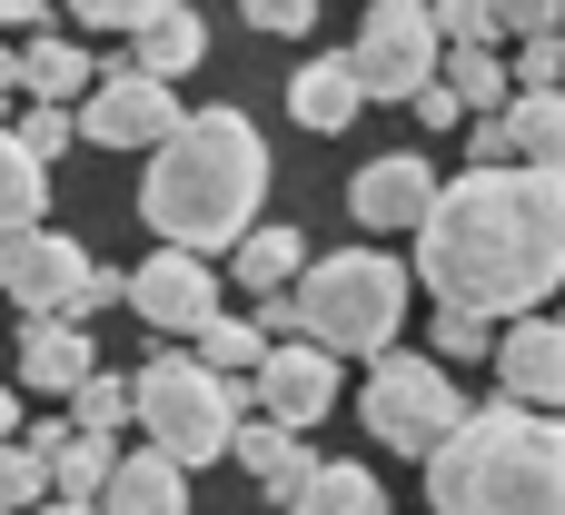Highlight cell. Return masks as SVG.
Masks as SVG:
<instances>
[{"label": "cell", "instance_id": "7c38bea8", "mask_svg": "<svg viewBox=\"0 0 565 515\" xmlns=\"http://www.w3.org/2000/svg\"><path fill=\"white\" fill-rule=\"evenodd\" d=\"M437 189H447V179H437L417 149H397V159H367V169L348 179V218H358V228H377V238H387V228H427Z\"/></svg>", "mask_w": 565, "mask_h": 515}, {"label": "cell", "instance_id": "83f0119b", "mask_svg": "<svg viewBox=\"0 0 565 515\" xmlns=\"http://www.w3.org/2000/svg\"><path fill=\"white\" fill-rule=\"evenodd\" d=\"M10 139H20V149H30L40 169H50V159H60L70 139H79V109H40V99H30V109L10 119Z\"/></svg>", "mask_w": 565, "mask_h": 515}, {"label": "cell", "instance_id": "484cf974", "mask_svg": "<svg viewBox=\"0 0 565 515\" xmlns=\"http://www.w3.org/2000/svg\"><path fill=\"white\" fill-rule=\"evenodd\" d=\"M288 515H387V486H377L367 466L338 457V466H318V476L298 486V506H288Z\"/></svg>", "mask_w": 565, "mask_h": 515}, {"label": "cell", "instance_id": "9c48e42d", "mask_svg": "<svg viewBox=\"0 0 565 515\" xmlns=\"http://www.w3.org/2000/svg\"><path fill=\"white\" fill-rule=\"evenodd\" d=\"M179 119H189V109H179L159 79H139V69H99V89L79 99V139H89V149H169Z\"/></svg>", "mask_w": 565, "mask_h": 515}, {"label": "cell", "instance_id": "f1b7e54d", "mask_svg": "<svg viewBox=\"0 0 565 515\" xmlns=\"http://www.w3.org/2000/svg\"><path fill=\"white\" fill-rule=\"evenodd\" d=\"M70 427H79V437H119V427H129V387H119V377H89V387L70 397Z\"/></svg>", "mask_w": 565, "mask_h": 515}, {"label": "cell", "instance_id": "6da1fadb", "mask_svg": "<svg viewBox=\"0 0 565 515\" xmlns=\"http://www.w3.org/2000/svg\"><path fill=\"white\" fill-rule=\"evenodd\" d=\"M417 278L437 308L467 318H536L565 288V189L536 169H467L437 189L427 228H417Z\"/></svg>", "mask_w": 565, "mask_h": 515}, {"label": "cell", "instance_id": "603a6c76", "mask_svg": "<svg viewBox=\"0 0 565 515\" xmlns=\"http://www.w3.org/2000/svg\"><path fill=\"white\" fill-rule=\"evenodd\" d=\"M189 357H199L209 377H228V387H248V377L268 367V337H258V318H228V308H218V318H209V328L189 337Z\"/></svg>", "mask_w": 565, "mask_h": 515}, {"label": "cell", "instance_id": "3957f363", "mask_svg": "<svg viewBox=\"0 0 565 515\" xmlns=\"http://www.w3.org/2000/svg\"><path fill=\"white\" fill-rule=\"evenodd\" d=\"M437 515H565V417L467 407V427L427 457Z\"/></svg>", "mask_w": 565, "mask_h": 515}, {"label": "cell", "instance_id": "4dcf8cb0", "mask_svg": "<svg viewBox=\"0 0 565 515\" xmlns=\"http://www.w3.org/2000/svg\"><path fill=\"white\" fill-rule=\"evenodd\" d=\"M248 30H268V40H308L318 10H308V0H248Z\"/></svg>", "mask_w": 565, "mask_h": 515}, {"label": "cell", "instance_id": "7a4b0ae2", "mask_svg": "<svg viewBox=\"0 0 565 515\" xmlns=\"http://www.w3.org/2000/svg\"><path fill=\"white\" fill-rule=\"evenodd\" d=\"M258 199H268V139L248 109H189L169 129V149H149V189H139V218L159 228V248L179 258H218L258 228Z\"/></svg>", "mask_w": 565, "mask_h": 515}, {"label": "cell", "instance_id": "d6a6232c", "mask_svg": "<svg viewBox=\"0 0 565 515\" xmlns=\"http://www.w3.org/2000/svg\"><path fill=\"white\" fill-rule=\"evenodd\" d=\"M119 298H129V278H119V268H89V288H79V318H70V328H89V318H99V308H119Z\"/></svg>", "mask_w": 565, "mask_h": 515}, {"label": "cell", "instance_id": "7402d4cb", "mask_svg": "<svg viewBox=\"0 0 565 515\" xmlns=\"http://www.w3.org/2000/svg\"><path fill=\"white\" fill-rule=\"evenodd\" d=\"M507 159L565 189V89L556 99H507Z\"/></svg>", "mask_w": 565, "mask_h": 515}, {"label": "cell", "instance_id": "ba28073f", "mask_svg": "<svg viewBox=\"0 0 565 515\" xmlns=\"http://www.w3.org/2000/svg\"><path fill=\"white\" fill-rule=\"evenodd\" d=\"M89 248L60 238V228H30V238H0V298L40 328V318H79V288H89Z\"/></svg>", "mask_w": 565, "mask_h": 515}, {"label": "cell", "instance_id": "8fae6325", "mask_svg": "<svg viewBox=\"0 0 565 515\" xmlns=\"http://www.w3.org/2000/svg\"><path fill=\"white\" fill-rule=\"evenodd\" d=\"M497 407L565 417V328H556V318H516V328H497Z\"/></svg>", "mask_w": 565, "mask_h": 515}, {"label": "cell", "instance_id": "ac0fdd59", "mask_svg": "<svg viewBox=\"0 0 565 515\" xmlns=\"http://www.w3.org/2000/svg\"><path fill=\"white\" fill-rule=\"evenodd\" d=\"M89 377H99V347H89V328H70V318H40V328H20V387L79 397Z\"/></svg>", "mask_w": 565, "mask_h": 515}, {"label": "cell", "instance_id": "d4e9b609", "mask_svg": "<svg viewBox=\"0 0 565 515\" xmlns=\"http://www.w3.org/2000/svg\"><path fill=\"white\" fill-rule=\"evenodd\" d=\"M40 208H50V169L0 129V238H30V228H40Z\"/></svg>", "mask_w": 565, "mask_h": 515}, {"label": "cell", "instance_id": "9a60e30c", "mask_svg": "<svg viewBox=\"0 0 565 515\" xmlns=\"http://www.w3.org/2000/svg\"><path fill=\"white\" fill-rule=\"evenodd\" d=\"M10 89H30L40 109H79V99L99 89V60H89L79 40L40 30V40H20V50H10Z\"/></svg>", "mask_w": 565, "mask_h": 515}, {"label": "cell", "instance_id": "4316f807", "mask_svg": "<svg viewBox=\"0 0 565 515\" xmlns=\"http://www.w3.org/2000/svg\"><path fill=\"white\" fill-rule=\"evenodd\" d=\"M40 506H50V476H40V457L10 437V447H0V515H40Z\"/></svg>", "mask_w": 565, "mask_h": 515}, {"label": "cell", "instance_id": "d590c367", "mask_svg": "<svg viewBox=\"0 0 565 515\" xmlns=\"http://www.w3.org/2000/svg\"><path fill=\"white\" fill-rule=\"evenodd\" d=\"M20 437V397H10V377H0V447Z\"/></svg>", "mask_w": 565, "mask_h": 515}, {"label": "cell", "instance_id": "8992f818", "mask_svg": "<svg viewBox=\"0 0 565 515\" xmlns=\"http://www.w3.org/2000/svg\"><path fill=\"white\" fill-rule=\"evenodd\" d=\"M358 417H367V437L387 447V457H437L457 427H467V387L437 367V357H407V347H387L377 367H367V387H358Z\"/></svg>", "mask_w": 565, "mask_h": 515}, {"label": "cell", "instance_id": "d6986e66", "mask_svg": "<svg viewBox=\"0 0 565 515\" xmlns=\"http://www.w3.org/2000/svg\"><path fill=\"white\" fill-rule=\"evenodd\" d=\"M99 515H189V476H179L159 447H139V457H119V466H109Z\"/></svg>", "mask_w": 565, "mask_h": 515}, {"label": "cell", "instance_id": "f35d334b", "mask_svg": "<svg viewBox=\"0 0 565 515\" xmlns=\"http://www.w3.org/2000/svg\"><path fill=\"white\" fill-rule=\"evenodd\" d=\"M556 328H565V318H556Z\"/></svg>", "mask_w": 565, "mask_h": 515}, {"label": "cell", "instance_id": "4fadbf2b", "mask_svg": "<svg viewBox=\"0 0 565 515\" xmlns=\"http://www.w3.org/2000/svg\"><path fill=\"white\" fill-rule=\"evenodd\" d=\"M248 387H258V407H268V427H288V437H308V427H318V417L338 407V357L298 337V347H268V367H258Z\"/></svg>", "mask_w": 565, "mask_h": 515}, {"label": "cell", "instance_id": "f546056e", "mask_svg": "<svg viewBox=\"0 0 565 515\" xmlns=\"http://www.w3.org/2000/svg\"><path fill=\"white\" fill-rule=\"evenodd\" d=\"M457 357H497V328L467 308H437V367H457Z\"/></svg>", "mask_w": 565, "mask_h": 515}, {"label": "cell", "instance_id": "1f68e13d", "mask_svg": "<svg viewBox=\"0 0 565 515\" xmlns=\"http://www.w3.org/2000/svg\"><path fill=\"white\" fill-rule=\"evenodd\" d=\"M467 169H516L507 159V119H467Z\"/></svg>", "mask_w": 565, "mask_h": 515}, {"label": "cell", "instance_id": "30bf717a", "mask_svg": "<svg viewBox=\"0 0 565 515\" xmlns=\"http://www.w3.org/2000/svg\"><path fill=\"white\" fill-rule=\"evenodd\" d=\"M129 308L159 328V337H199L209 318H218V278H209V258H179V248H149L139 268H129Z\"/></svg>", "mask_w": 565, "mask_h": 515}, {"label": "cell", "instance_id": "cb8c5ba5", "mask_svg": "<svg viewBox=\"0 0 565 515\" xmlns=\"http://www.w3.org/2000/svg\"><path fill=\"white\" fill-rule=\"evenodd\" d=\"M447 99L467 109V119H507V99H516V79H507V60L497 50H447Z\"/></svg>", "mask_w": 565, "mask_h": 515}, {"label": "cell", "instance_id": "e0dca14e", "mask_svg": "<svg viewBox=\"0 0 565 515\" xmlns=\"http://www.w3.org/2000/svg\"><path fill=\"white\" fill-rule=\"evenodd\" d=\"M358 109H367V89H358L348 50H328V60H298V69H288V119H298V129L338 139V129H348Z\"/></svg>", "mask_w": 565, "mask_h": 515}, {"label": "cell", "instance_id": "2e32d148", "mask_svg": "<svg viewBox=\"0 0 565 515\" xmlns=\"http://www.w3.org/2000/svg\"><path fill=\"white\" fill-rule=\"evenodd\" d=\"M20 447L40 457V476H50L60 506H99V486H109V466H119V447H109V437H79V427H30Z\"/></svg>", "mask_w": 565, "mask_h": 515}, {"label": "cell", "instance_id": "8d00e7d4", "mask_svg": "<svg viewBox=\"0 0 565 515\" xmlns=\"http://www.w3.org/2000/svg\"><path fill=\"white\" fill-rule=\"evenodd\" d=\"M40 515H99V506H60V496H50V506H40Z\"/></svg>", "mask_w": 565, "mask_h": 515}, {"label": "cell", "instance_id": "277c9868", "mask_svg": "<svg viewBox=\"0 0 565 515\" xmlns=\"http://www.w3.org/2000/svg\"><path fill=\"white\" fill-rule=\"evenodd\" d=\"M288 298H298L308 347H328V357H387L397 328H407V268H397L387 248L308 258V278H298Z\"/></svg>", "mask_w": 565, "mask_h": 515}, {"label": "cell", "instance_id": "836d02e7", "mask_svg": "<svg viewBox=\"0 0 565 515\" xmlns=\"http://www.w3.org/2000/svg\"><path fill=\"white\" fill-rule=\"evenodd\" d=\"M407 109H417V119H427V129H467V109H457V99H447V79H437V89H417V99H407Z\"/></svg>", "mask_w": 565, "mask_h": 515}, {"label": "cell", "instance_id": "5b68a950", "mask_svg": "<svg viewBox=\"0 0 565 515\" xmlns=\"http://www.w3.org/2000/svg\"><path fill=\"white\" fill-rule=\"evenodd\" d=\"M238 397H248V387L209 377L199 357H149V367H139V387H129V417H139V427H149V447L189 476V466L228 457V437H238Z\"/></svg>", "mask_w": 565, "mask_h": 515}, {"label": "cell", "instance_id": "44dd1931", "mask_svg": "<svg viewBox=\"0 0 565 515\" xmlns=\"http://www.w3.org/2000/svg\"><path fill=\"white\" fill-rule=\"evenodd\" d=\"M228 457H238L278 506H298V486L318 476V466H308V437H288V427H268V417H258V427H238V437H228Z\"/></svg>", "mask_w": 565, "mask_h": 515}, {"label": "cell", "instance_id": "5bb4252c", "mask_svg": "<svg viewBox=\"0 0 565 515\" xmlns=\"http://www.w3.org/2000/svg\"><path fill=\"white\" fill-rule=\"evenodd\" d=\"M199 60H209V20H199V10H179V0L139 10V30H129V69H139V79L179 89V79H189Z\"/></svg>", "mask_w": 565, "mask_h": 515}, {"label": "cell", "instance_id": "ffe728a7", "mask_svg": "<svg viewBox=\"0 0 565 515\" xmlns=\"http://www.w3.org/2000/svg\"><path fill=\"white\" fill-rule=\"evenodd\" d=\"M228 268H238V288H248V298H288V288L308 278V248H298V228L258 218V228L228 248Z\"/></svg>", "mask_w": 565, "mask_h": 515}, {"label": "cell", "instance_id": "52a82bcc", "mask_svg": "<svg viewBox=\"0 0 565 515\" xmlns=\"http://www.w3.org/2000/svg\"><path fill=\"white\" fill-rule=\"evenodd\" d=\"M348 69H358V89H367V99H417V89H437V69H447L437 10H427V0H377V10L358 20Z\"/></svg>", "mask_w": 565, "mask_h": 515}, {"label": "cell", "instance_id": "74e56055", "mask_svg": "<svg viewBox=\"0 0 565 515\" xmlns=\"http://www.w3.org/2000/svg\"><path fill=\"white\" fill-rule=\"evenodd\" d=\"M0 129H10V89H0Z\"/></svg>", "mask_w": 565, "mask_h": 515}, {"label": "cell", "instance_id": "e575fe53", "mask_svg": "<svg viewBox=\"0 0 565 515\" xmlns=\"http://www.w3.org/2000/svg\"><path fill=\"white\" fill-rule=\"evenodd\" d=\"M79 30H139V0H89Z\"/></svg>", "mask_w": 565, "mask_h": 515}]
</instances>
